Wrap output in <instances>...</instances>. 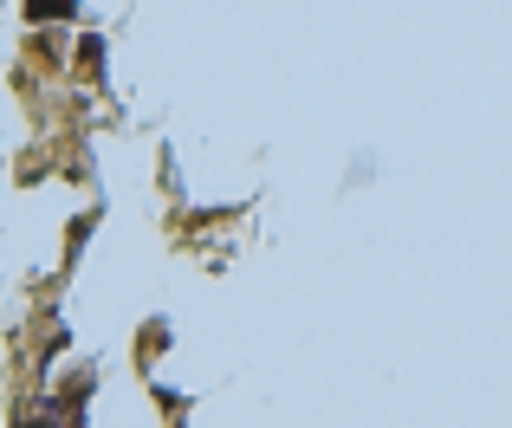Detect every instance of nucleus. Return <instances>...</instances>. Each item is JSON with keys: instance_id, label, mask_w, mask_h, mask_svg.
<instances>
[{"instance_id": "nucleus-1", "label": "nucleus", "mask_w": 512, "mask_h": 428, "mask_svg": "<svg viewBox=\"0 0 512 428\" xmlns=\"http://www.w3.org/2000/svg\"><path fill=\"white\" fill-rule=\"evenodd\" d=\"M26 13H33V20H52V13H65V0H26Z\"/></svg>"}]
</instances>
